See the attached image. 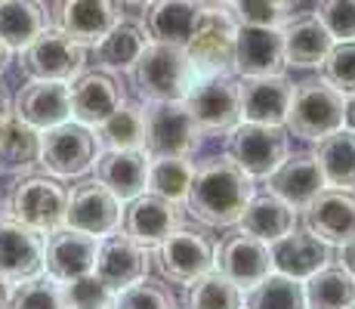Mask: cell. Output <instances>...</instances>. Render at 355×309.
Here are the masks:
<instances>
[{
  "mask_svg": "<svg viewBox=\"0 0 355 309\" xmlns=\"http://www.w3.org/2000/svg\"><path fill=\"white\" fill-rule=\"evenodd\" d=\"M322 81L340 93H355V40H340L331 47L322 65Z\"/></svg>",
  "mask_w": 355,
  "mask_h": 309,
  "instance_id": "42",
  "label": "cell"
},
{
  "mask_svg": "<svg viewBox=\"0 0 355 309\" xmlns=\"http://www.w3.org/2000/svg\"><path fill=\"white\" fill-rule=\"evenodd\" d=\"M12 112V102H10V93H6V87L0 84V121L6 118V115Z\"/></svg>",
  "mask_w": 355,
  "mask_h": 309,
  "instance_id": "47",
  "label": "cell"
},
{
  "mask_svg": "<svg viewBox=\"0 0 355 309\" xmlns=\"http://www.w3.org/2000/svg\"><path fill=\"white\" fill-rule=\"evenodd\" d=\"M235 34L238 22L226 6H204L192 37L182 47L189 62H192L195 81L207 78V74L235 72Z\"/></svg>",
  "mask_w": 355,
  "mask_h": 309,
  "instance_id": "4",
  "label": "cell"
},
{
  "mask_svg": "<svg viewBox=\"0 0 355 309\" xmlns=\"http://www.w3.org/2000/svg\"><path fill=\"white\" fill-rule=\"evenodd\" d=\"M216 244L210 235L198 229H176L158 244V266L161 276L173 285H192L198 276L214 269Z\"/></svg>",
  "mask_w": 355,
  "mask_h": 309,
  "instance_id": "12",
  "label": "cell"
},
{
  "mask_svg": "<svg viewBox=\"0 0 355 309\" xmlns=\"http://www.w3.org/2000/svg\"><path fill=\"white\" fill-rule=\"evenodd\" d=\"M306 309H349L355 303V276L343 266H331L312 272L303 285Z\"/></svg>",
  "mask_w": 355,
  "mask_h": 309,
  "instance_id": "34",
  "label": "cell"
},
{
  "mask_svg": "<svg viewBox=\"0 0 355 309\" xmlns=\"http://www.w3.org/2000/svg\"><path fill=\"white\" fill-rule=\"evenodd\" d=\"M96 146L99 149H142L146 140V106L124 102L102 124H96Z\"/></svg>",
  "mask_w": 355,
  "mask_h": 309,
  "instance_id": "35",
  "label": "cell"
},
{
  "mask_svg": "<svg viewBox=\"0 0 355 309\" xmlns=\"http://www.w3.org/2000/svg\"><path fill=\"white\" fill-rule=\"evenodd\" d=\"M182 226V208L180 201H170L155 192H142L130 201L124 210V232L142 247H158L170 232Z\"/></svg>",
  "mask_w": 355,
  "mask_h": 309,
  "instance_id": "18",
  "label": "cell"
},
{
  "mask_svg": "<svg viewBox=\"0 0 355 309\" xmlns=\"http://www.w3.org/2000/svg\"><path fill=\"white\" fill-rule=\"evenodd\" d=\"M201 127L182 99L146 102V149L148 158H192L201 146Z\"/></svg>",
  "mask_w": 355,
  "mask_h": 309,
  "instance_id": "5",
  "label": "cell"
},
{
  "mask_svg": "<svg viewBox=\"0 0 355 309\" xmlns=\"http://www.w3.org/2000/svg\"><path fill=\"white\" fill-rule=\"evenodd\" d=\"M127 3H152V0H127Z\"/></svg>",
  "mask_w": 355,
  "mask_h": 309,
  "instance_id": "52",
  "label": "cell"
},
{
  "mask_svg": "<svg viewBox=\"0 0 355 309\" xmlns=\"http://www.w3.org/2000/svg\"><path fill=\"white\" fill-rule=\"evenodd\" d=\"M293 84L284 74H263V78H238L241 96V121L257 124H284L291 106Z\"/></svg>",
  "mask_w": 355,
  "mask_h": 309,
  "instance_id": "26",
  "label": "cell"
},
{
  "mask_svg": "<svg viewBox=\"0 0 355 309\" xmlns=\"http://www.w3.org/2000/svg\"><path fill=\"white\" fill-rule=\"evenodd\" d=\"M303 226L327 244H343L355 235V192L324 185L303 208Z\"/></svg>",
  "mask_w": 355,
  "mask_h": 309,
  "instance_id": "16",
  "label": "cell"
},
{
  "mask_svg": "<svg viewBox=\"0 0 355 309\" xmlns=\"http://www.w3.org/2000/svg\"><path fill=\"white\" fill-rule=\"evenodd\" d=\"M186 108L192 112L201 133H229L241 121V96H238V78L232 72L207 74L192 81L182 96Z\"/></svg>",
  "mask_w": 355,
  "mask_h": 309,
  "instance_id": "8",
  "label": "cell"
},
{
  "mask_svg": "<svg viewBox=\"0 0 355 309\" xmlns=\"http://www.w3.org/2000/svg\"><path fill=\"white\" fill-rule=\"evenodd\" d=\"M112 309H180V300L170 291V285L152 278H139L133 285L114 291V303Z\"/></svg>",
  "mask_w": 355,
  "mask_h": 309,
  "instance_id": "40",
  "label": "cell"
},
{
  "mask_svg": "<svg viewBox=\"0 0 355 309\" xmlns=\"http://www.w3.org/2000/svg\"><path fill=\"white\" fill-rule=\"evenodd\" d=\"M148 40H152V34H148L146 22L124 16L93 47V50H96V65L105 68V72H130L133 62L139 59L142 50L148 47Z\"/></svg>",
  "mask_w": 355,
  "mask_h": 309,
  "instance_id": "28",
  "label": "cell"
},
{
  "mask_svg": "<svg viewBox=\"0 0 355 309\" xmlns=\"http://www.w3.org/2000/svg\"><path fill=\"white\" fill-rule=\"evenodd\" d=\"M284 72L282 28L269 25H238L235 34V74L238 78H263Z\"/></svg>",
  "mask_w": 355,
  "mask_h": 309,
  "instance_id": "19",
  "label": "cell"
},
{
  "mask_svg": "<svg viewBox=\"0 0 355 309\" xmlns=\"http://www.w3.org/2000/svg\"><path fill=\"white\" fill-rule=\"evenodd\" d=\"M254 198V176L229 155L204 158L195 167L186 210L204 226H235Z\"/></svg>",
  "mask_w": 355,
  "mask_h": 309,
  "instance_id": "1",
  "label": "cell"
},
{
  "mask_svg": "<svg viewBox=\"0 0 355 309\" xmlns=\"http://www.w3.org/2000/svg\"><path fill=\"white\" fill-rule=\"evenodd\" d=\"M3 309H65L62 281H56L50 272L12 281V291L6 294Z\"/></svg>",
  "mask_w": 355,
  "mask_h": 309,
  "instance_id": "39",
  "label": "cell"
},
{
  "mask_svg": "<svg viewBox=\"0 0 355 309\" xmlns=\"http://www.w3.org/2000/svg\"><path fill=\"white\" fill-rule=\"evenodd\" d=\"M99 155L96 136L78 121H65L40 133V167L50 176L68 180L93 167Z\"/></svg>",
  "mask_w": 355,
  "mask_h": 309,
  "instance_id": "10",
  "label": "cell"
},
{
  "mask_svg": "<svg viewBox=\"0 0 355 309\" xmlns=\"http://www.w3.org/2000/svg\"><path fill=\"white\" fill-rule=\"evenodd\" d=\"M343 127L355 133V93H346L343 99Z\"/></svg>",
  "mask_w": 355,
  "mask_h": 309,
  "instance_id": "46",
  "label": "cell"
},
{
  "mask_svg": "<svg viewBox=\"0 0 355 309\" xmlns=\"http://www.w3.org/2000/svg\"><path fill=\"white\" fill-rule=\"evenodd\" d=\"M148 161L146 149H102L93 161L96 180L114 192L121 201H133L148 189Z\"/></svg>",
  "mask_w": 355,
  "mask_h": 309,
  "instance_id": "25",
  "label": "cell"
},
{
  "mask_svg": "<svg viewBox=\"0 0 355 309\" xmlns=\"http://www.w3.org/2000/svg\"><path fill=\"white\" fill-rule=\"evenodd\" d=\"M272 251V266L278 272L291 278H309L312 272L324 269L331 263V244L322 242L318 235H312L309 229H291L288 235H282L278 242L269 244Z\"/></svg>",
  "mask_w": 355,
  "mask_h": 309,
  "instance_id": "27",
  "label": "cell"
},
{
  "mask_svg": "<svg viewBox=\"0 0 355 309\" xmlns=\"http://www.w3.org/2000/svg\"><path fill=\"white\" fill-rule=\"evenodd\" d=\"M136 93L146 102L164 99H182L192 87V62L180 44H164V40H148L142 56L130 68Z\"/></svg>",
  "mask_w": 355,
  "mask_h": 309,
  "instance_id": "2",
  "label": "cell"
},
{
  "mask_svg": "<svg viewBox=\"0 0 355 309\" xmlns=\"http://www.w3.org/2000/svg\"><path fill=\"white\" fill-rule=\"evenodd\" d=\"M87 65V47L50 25L19 50V68L28 81H74Z\"/></svg>",
  "mask_w": 355,
  "mask_h": 309,
  "instance_id": "7",
  "label": "cell"
},
{
  "mask_svg": "<svg viewBox=\"0 0 355 309\" xmlns=\"http://www.w3.org/2000/svg\"><path fill=\"white\" fill-rule=\"evenodd\" d=\"M244 309H306L303 281L284 272H269L263 281L248 287Z\"/></svg>",
  "mask_w": 355,
  "mask_h": 309,
  "instance_id": "36",
  "label": "cell"
},
{
  "mask_svg": "<svg viewBox=\"0 0 355 309\" xmlns=\"http://www.w3.org/2000/svg\"><path fill=\"white\" fill-rule=\"evenodd\" d=\"M99 238L90 232L71 229V226H59L46 235L44 242V269L56 281H71L78 276H87L96 266Z\"/></svg>",
  "mask_w": 355,
  "mask_h": 309,
  "instance_id": "17",
  "label": "cell"
},
{
  "mask_svg": "<svg viewBox=\"0 0 355 309\" xmlns=\"http://www.w3.org/2000/svg\"><path fill=\"white\" fill-rule=\"evenodd\" d=\"M68 90H71V118L84 127H96L127 102L121 81L114 78V72H105V68L80 72L68 84Z\"/></svg>",
  "mask_w": 355,
  "mask_h": 309,
  "instance_id": "15",
  "label": "cell"
},
{
  "mask_svg": "<svg viewBox=\"0 0 355 309\" xmlns=\"http://www.w3.org/2000/svg\"><path fill=\"white\" fill-rule=\"evenodd\" d=\"M343 99L346 96L334 90L322 78L300 81V84H293L284 127L297 140H306V142L324 140L327 133L343 127Z\"/></svg>",
  "mask_w": 355,
  "mask_h": 309,
  "instance_id": "3",
  "label": "cell"
},
{
  "mask_svg": "<svg viewBox=\"0 0 355 309\" xmlns=\"http://www.w3.org/2000/svg\"><path fill=\"white\" fill-rule=\"evenodd\" d=\"M12 115H19L34 130H50L71 118V90L68 81H28L12 99Z\"/></svg>",
  "mask_w": 355,
  "mask_h": 309,
  "instance_id": "20",
  "label": "cell"
},
{
  "mask_svg": "<svg viewBox=\"0 0 355 309\" xmlns=\"http://www.w3.org/2000/svg\"><path fill=\"white\" fill-rule=\"evenodd\" d=\"M53 19L40 0H0V37L10 50H22L50 28Z\"/></svg>",
  "mask_w": 355,
  "mask_h": 309,
  "instance_id": "32",
  "label": "cell"
},
{
  "mask_svg": "<svg viewBox=\"0 0 355 309\" xmlns=\"http://www.w3.org/2000/svg\"><path fill=\"white\" fill-rule=\"evenodd\" d=\"M124 223V208L121 198L99 180H84L68 192L65 208V226L80 232H90L96 238H105L121 229Z\"/></svg>",
  "mask_w": 355,
  "mask_h": 309,
  "instance_id": "11",
  "label": "cell"
},
{
  "mask_svg": "<svg viewBox=\"0 0 355 309\" xmlns=\"http://www.w3.org/2000/svg\"><path fill=\"white\" fill-rule=\"evenodd\" d=\"M10 56H12V50L3 44V37H0V74H3L6 68H10Z\"/></svg>",
  "mask_w": 355,
  "mask_h": 309,
  "instance_id": "48",
  "label": "cell"
},
{
  "mask_svg": "<svg viewBox=\"0 0 355 309\" xmlns=\"http://www.w3.org/2000/svg\"><path fill=\"white\" fill-rule=\"evenodd\" d=\"M275 3H278V6H282V10H284V12H291V10H293V6H297V3H300V0H275Z\"/></svg>",
  "mask_w": 355,
  "mask_h": 309,
  "instance_id": "49",
  "label": "cell"
},
{
  "mask_svg": "<svg viewBox=\"0 0 355 309\" xmlns=\"http://www.w3.org/2000/svg\"><path fill=\"white\" fill-rule=\"evenodd\" d=\"M44 272V238L12 217L0 219V278L22 281Z\"/></svg>",
  "mask_w": 355,
  "mask_h": 309,
  "instance_id": "22",
  "label": "cell"
},
{
  "mask_svg": "<svg viewBox=\"0 0 355 309\" xmlns=\"http://www.w3.org/2000/svg\"><path fill=\"white\" fill-rule=\"evenodd\" d=\"M62 300L65 309H112L114 291L96 272H87V276L62 281Z\"/></svg>",
  "mask_w": 355,
  "mask_h": 309,
  "instance_id": "41",
  "label": "cell"
},
{
  "mask_svg": "<svg viewBox=\"0 0 355 309\" xmlns=\"http://www.w3.org/2000/svg\"><path fill=\"white\" fill-rule=\"evenodd\" d=\"M201 12L204 3H198V0H152L146 12V28L152 40L186 47Z\"/></svg>",
  "mask_w": 355,
  "mask_h": 309,
  "instance_id": "31",
  "label": "cell"
},
{
  "mask_svg": "<svg viewBox=\"0 0 355 309\" xmlns=\"http://www.w3.org/2000/svg\"><path fill=\"white\" fill-rule=\"evenodd\" d=\"M340 266H343L349 276H355V235L349 238V242L340 244Z\"/></svg>",
  "mask_w": 355,
  "mask_h": 309,
  "instance_id": "45",
  "label": "cell"
},
{
  "mask_svg": "<svg viewBox=\"0 0 355 309\" xmlns=\"http://www.w3.org/2000/svg\"><path fill=\"white\" fill-rule=\"evenodd\" d=\"M198 3H204V6H229L232 0H198Z\"/></svg>",
  "mask_w": 355,
  "mask_h": 309,
  "instance_id": "50",
  "label": "cell"
},
{
  "mask_svg": "<svg viewBox=\"0 0 355 309\" xmlns=\"http://www.w3.org/2000/svg\"><path fill=\"white\" fill-rule=\"evenodd\" d=\"M238 226H241V232H250V235L272 244L282 235H288L291 229H297V210L278 195H272V192H259V195L254 192Z\"/></svg>",
  "mask_w": 355,
  "mask_h": 309,
  "instance_id": "30",
  "label": "cell"
},
{
  "mask_svg": "<svg viewBox=\"0 0 355 309\" xmlns=\"http://www.w3.org/2000/svg\"><path fill=\"white\" fill-rule=\"evenodd\" d=\"M40 164V130L25 124L19 115L0 121V174H28Z\"/></svg>",
  "mask_w": 355,
  "mask_h": 309,
  "instance_id": "29",
  "label": "cell"
},
{
  "mask_svg": "<svg viewBox=\"0 0 355 309\" xmlns=\"http://www.w3.org/2000/svg\"><path fill=\"white\" fill-rule=\"evenodd\" d=\"M192 176V158H152L148 161V192L170 198V201H186Z\"/></svg>",
  "mask_w": 355,
  "mask_h": 309,
  "instance_id": "38",
  "label": "cell"
},
{
  "mask_svg": "<svg viewBox=\"0 0 355 309\" xmlns=\"http://www.w3.org/2000/svg\"><path fill=\"white\" fill-rule=\"evenodd\" d=\"M266 185L272 195L288 201L293 210H303L327 183L315 152H288V158L266 176Z\"/></svg>",
  "mask_w": 355,
  "mask_h": 309,
  "instance_id": "21",
  "label": "cell"
},
{
  "mask_svg": "<svg viewBox=\"0 0 355 309\" xmlns=\"http://www.w3.org/2000/svg\"><path fill=\"white\" fill-rule=\"evenodd\" d=\"M318 164H322L324 183L334 189H355V133L346 127L318 140Z\"/></svg>",
  "mask_w": 355,
  "mask_h": 309,
  "instance_id": "33",
  "label": "cell"
},
{
  "mask_svg": "<svg viewBox=\"0 0 355 309\" xmlns=\"http://www.w3.org/2000/svg\"><path fill=\"white\" fill-rule=\"evenodd\" d=\"M214 266L235 281L241 291L254 287L257 281H263L269 272H275L272 266V251L269 242L250 235V232H232L220 244H216V260Z\"/></svg>",
  "mask_w": 355,
  "mask_h": 309,
  "instance_id": "14",
  "label": "cell"
},
{
  "mask_svg": "<svg viewBox=\"0 0 355 309\" xmlns=\"http://www.w3.org/2000/svg\"><path fill=\"white\" fill-rule=\"evenodd\" d=\"M315 16L331 31L334 44L355 40V0H318Z\"/></svg>",
  "mask_w": 355,
  "mask_h": 309,
  "instance_id": "43",
  "label": "cell"
},
{
  "mask_svg": "<svg viewBox=\"0 0 355 309\" xmlns=\"http://www.w3.org/2000/svg\"><path fill=\"white\" fill-rule=\"evenodd\" d=\"M284 65L291 68H318L331 53L334 37L322 25V19L312 12H291L282 22Z\"/></svg>",
  "mask_w": 355,
  "mask_h": 309,
  "instance_id": "24",
  "label": "cell"
},
{
  "mask_svg": "<svg viewBox=\"0 0 355 309\" xmlns=\"http://www.w3.org/2000/svg\"><path fill=\"white\" fill-rule=\"evenodd\" d=\"M349 309H355V303H352V306H349Z\"/></svg>",
  "mask_w": 355,
  "mask_h": 309,
  "instance_id": "54",
  "label": "cell"
},
{
  "mask_svg": "<svg viewBox=\"0 0 355 309\" xmlns=\"http://www.w3.org/2000/svg\"><path fill=\"white\" fill-rule=\"evenodd\" d=\"M50 19L80 47H96L124 19V0H56Z\"/></svg>",
  "mask_w": 355,
  "mask_h": 309,
  "instance_id": "13",
  "label": "cell"
},
{
  "mask_svg": "<svg viewBox=\"0 0 355 309\" xmlns=\"http://www.w3.org/2000/svg\"><path fill=\"white\" fill-rule=\"evenodd\" d=\"M68 192L53 176H25L6 198V214L34 232H53L65 223Z\"/></svg>",
  "mask_w": 355,
  "mask_h": 309,
  "instance_id": "9",
  "label": "cell"
},
{
  "mask_svg": "<svg viewBox=\"0 0 355 309\" xmlns=\"http://www.w3.org/2000/svg\"><path fill=\"white\" fill-rule=\"evenodd\" d=\"M148 247H142L139 242L127 235H105L99 238V251H96V266L93 272L105 281L112 291L133 285V281L148 276Z\"/></svg>",
  "mask_w": 355,
  "mask_h": 309,
  "instance_id": "23",
  "label": "cell"
},
{
  "mask_svg": "<svg viewBox=\"0 0 355 309\" xmlns=\"http://www.w3.org/2000/svg\"><path fill=\"white\" fill-rule=\"evenodd\" d=\"M6 306V291H3V278H0V309Z\"/></svg>",
  "mask_w": 355,
  "mask_h": 309,
  "instance_id": "51",
  "label": "cell"
},
{
  "mask_svg": "<svg viewBox=\"0 0 355 309\" xmlns=\"http://www.w3.org/2000/svg\"><path fill=\"white\" fill-rule=\"evenodd\" d=\"M189 309H244V291L220 269H207L189 285Z\"/></svg>",
  "mask_w": 355,
  "mask_h": 309,
  "instance_id": "37",
  "label": "cell"
},
{
  "mask_svg": "<svg viewBox=\"0 0 355 309\" xmlns=\"http://www.w3.org/2000/svg\"><path fill=\"white\" fill-rule=\"evenodd\" d=\"M229 12L238 25H269V28H282V22L291 16L275 0H232Z\"/></svg>",
  "mask_w": 355,
  "mask_h": 309,
  "instance_id": "44",
  "label": "cell"
},
{
  "mask_svg": "<svg viewBox=\"0 0 355 309\" xmlns=\"http://www.w3.org/2000/svg\"><path fill=\"white\" fill-rule=\"evenodd\" d=\"M291 152V133L284 124L238 121L226 136V155L254 180H266Z\"/></svg>",
  "mask_w": 355,
  "mask_h": 309,
  "instance_id": "6",
  "label": "cell"
},
{
  "mask_svg": "<svg viewBox=\"0 0 355 309\" xmlns=\"http://www.w3.org/2000/svg\"><path fill=\"white\" fill-rule=\"evenodd\" d=\"M0 219H3V204H0Z\"/></svg>",
  "mask_w": 355,
  "mask_h": 309,
  "instance_id": "53",
  "label": "cell"
}]
</instances>
